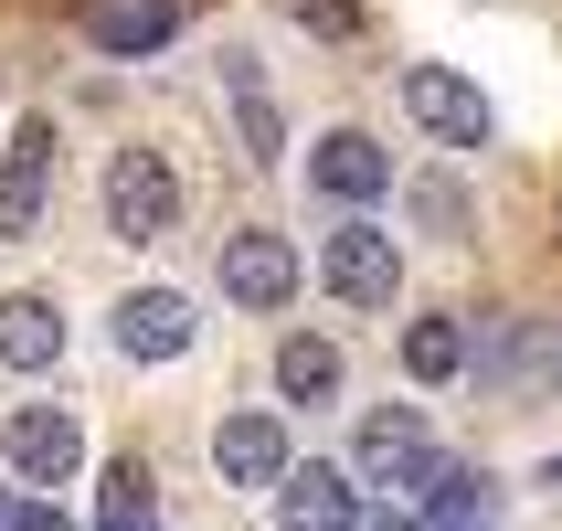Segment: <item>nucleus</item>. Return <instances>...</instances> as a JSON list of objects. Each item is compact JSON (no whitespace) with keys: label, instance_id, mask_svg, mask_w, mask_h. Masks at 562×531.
Here are the masks:
<instances>
[{"label":"nucleus","instance_id":"nucleus-4","mask_svg":"<svg viewBox=\"0 0 562 531\" xmlns=\"http://www.w3.org/2000/svg\"><path fill=\"white\" fill-rule=\"evenodd\" d=\"M106 234L117 245H159L170 223H181V170H170V150H149V139H127V150H106Z\"/></svg>","mask_w":562,"mask_h":531},{"label":"nucleus","instance_id":"nucleus-14","mask_svg":"<svg viewBox=\"0 0 562 531\" xmlns=\"http://www.w3.org/2000/svg\"><path fill=\"white\" fill-rule=\"evenodd\" d=\"M64 362V309L43 287H11L0 298V373H54Z\"/></svg>","mask_w":562,"mask_h":531},{"label":"nucleus","instance_id":"nucleus-20","mask_svg":"<svg viewBox=\"0 0 562 531\" xmlns=\"http://www.w3.org/2000/svg\"><path fill=\"white\" fill-rule=\"evenodd\" d=\"M0 531H64V510L54 500H11V521H0Z\"/></svg>","mask_w":562,"mask_h":531},{"label":"nucleus","instance_id":"nucleus-18","mask_svg":"<svg viewBox=\"0 0 562 531\" xmlns=\"http://www.w3.org/2000/svg\"><path fill=\"white\" fill-rule=\"evenodd\" d=\"M414 213H425V223H436V234H446V245H468V191H457V181H446V170H425V181H414Z\"/></svg>","mask_w":562,"mask_h":531},{"label":"nucleus","instance_id":"nucleus-19","mask_svg":"<svg viewBox=\"0 0 562 531\" xmlns=\"http://www.w3.org/2000/svg\"><path fill=\"white\" fill-rule=\"evenodd\" d=\"M308 43H361V0H286Z\"/></svg>","mask_w":562,"mask_h":531},{"label":"nucleus","instance_id":"nucleus-16","mask_svg":"<svg viewBox=\"0 0 562 531\" xmlns=\"http://www.w3.org/2000/svg\"><path fill=\"white\" fill-rule=\"evenodd\" d=\"M393 351H404V373H414V383H457V373L477 362V341H468V319H457V309L404 319V341H393Z\"/></svg>","mask_w":562,"mask_h":531},{"label":"nucleus","instance_id":"nucleus-6","mask_svg":"<svg viewBox=\"0 0 562 531\" xmlns=\"http://www.w3.org/2000/svg\"><path fill=\"white\" fill-rule=\"evenodd\" d=\"M106 341H117V362H138V373H159V362H191L202 351V309H191V287H127L117 309H106Z\"/></svg>","mask_w":562,"mask_h":531},{"label":"nucleus","instance_id":"nucleus-5","mask_svg":"<svg viewBox=\"0 0 562 531\" xmlns=\"http://www.w3.org/2000/svg\"><path fill=\"white\" fill-rule=\"evenodd\" d=\"M213 287H223L245 319H277V309H297L308 266H297V245H286L277 223H234V234L213 245Z\"/></svg>","mask_w":562,"mask_h":531},{"label":"nucleus","instance_id":"nucleus-21","mask_svg":"<svg viewBox=\"0 0 562 531\" xmlns=\"http://www.w3.org/2000/svg\"><path fill=\"white\" fill-rule=\"evenodd\" d=\"M361 531H425V521H414V510L393 500V510H372V521H361Z\"/></svg>","mask_w":562,"mask_h":531},{"label":"nucleus","instance_id":"nucleus-7","mask_svg":"<svg viewBox=\"0 0 562 531\" xmlns=\"http://www.w3.org/2000/svg\"><path fill=\"white\" fill-rule=\"evenodd\" d=\"M0 457H11L32 489H75L95 446H86V414L75 405H11L0 414Z\"/></svg>","mask_w":562,"mask_h":531},{"label":"nucleus","instance_id":"nucleus-10","mask_svg":"<svg viewBox=\"0 0 562 531\" xmlns=\"http://www.w3.org/2000/svg\"><path fill=\"white\" fill-rule=\"evenodd\" d=\"M308 191L340 202V213H372L382 191H393V150H382L372 128H329V139H308Z\"/></svg>","mask_w":562,"mask_h":531},{"label":"nucleus","instance_id":"nucleus-2","mask_svg":"<svg viewBox=\"0 0 562 531\" xmlns=\"http://www.w3.org/2000/svg\"><path fill=\"white\" fill-rule=\"evenodd\" d=\"M393 96H404V118H414L425 150H488V139H499V107L477 96V75H457V64H436V54H414L404 75H393Z\"/></svg>","mask_w":562,"mask_h":531},{"label":"nucleus","instance_id":"nucleus-23","mask_svg":"<svg viewBox=\"0 0 562 531\" xmlns=\"http://www.w3.org/2000/svg\"><path fill=\"white\" fill-rule=\"evenodd\" d=\"M0 521H11V500H0Z\"/></svg>","mask_w":562,"mask_h":531},{"label":"nucleus","instance_id":"nucleus-3","mask_svg":"<svg viewBox=\"0 0 562 531\" xmlns=\"http://www.w3.org/2000/svg\"><path fill=\"white\" fill-rule=\"evenodd\" d=\"M318 287H329V309H393L404 298V245L372 213H340L318 234Z\"/></svg>","mask_w":562,"mask_h":531},{"label":"nucleus","instance_id":"nucleus-9","mask_svg":"<svg viewBox=\"0 0 562 531\" xmlns=\"http://www.w3.org/2000/svg\"><path fill=\"white\" fill-rule=\"evenodd\" d=\"M43 191H54V118L22 107L11 118V150H0V245H32L43 234Z\"/></svg>","mask_w":562,"mask_h":531},{"label":"nucleus","instance_id":"nucleus-17","mask_svg":"<svg viewBox=\"0 0 562 531\" xmlns=\"http://www.w3.org/2000/svg\"><path fill=\"white\" fill-rule=\"evenodd\" d=\"M95 531H170V521H159V489H149V468H138V457H117V468H106V489H95Z\"/></svg>","mask_w":562,"mask_h":531},{"label":"nucleus","instance_id":"nucleus-11","mask_svg":"<svg viewBox=\"0 0 562 531\" xmlns=\"http://www.w3.org/2000/svg\"><path fill=\"white\" fill-rule=\"evenodd\" d=\"M361 521H372V489H361V468H329V457L286 468V489H277V531H361Z\"/></svg>","mask_w":562,"mask_h":531},{"label":"nucleus","instance_id":"nucleus-22","mask_svg":"<svg viewBox=\"0 0 562 531\" xmlns=\"http://www.w3.org/2000/svg\"><path fill=\"white\" fill-rule=\"evenodd\" d=\"M541 489H562V457H552V468H541Z\"/></svg>","mask_w":562,"mask_h":531},{"label":"nucleus","instance_id":"nucleus-15","mask_svg":"<svg viewBox=\"0 0 562 531\" xmlns=\"http://www.w3.org/2000/svg\"><path fill=\"white\" fill-rule=\"evenodd\" d=\"M223 107H234L245 159H286V118H277V86L255 75V54H223Z\"/></svg>","mask_w":562,"mask_h":531},{"label":"nucleus","instance_id":"nucleus-1","mask_svg":"<svg viewBox=\"0 0 562 531\" xmlns=\"http://www.w3.org/2000/svg\"><path fill=\"white\" fill-rule=\"evenodd\" d=\"M350 468H361V489H382V500H425V478L446 468L436 425H425V405H372L361 425H350Z\"/></svg>","mask_w":562,"mask_h":531},{"label":"nucleus","instance_id":"nucleus-12","mask_svg":"<svg viewBox=\"0 0 562 531\" xmlns=\"http://www.w3.org/2000/svg\"><path fill=\"white\" fill-rule=\"evenodd\" d=\"M75 32H86L95 54L138 64V54H170L181 43V0H75Z\"/></svg>","mask_w":562,"mask_h":531},{"label":"nucleus","instance_id":"nucleus-8","mask_svg":"<svg viewBox=\"0 0 562 531\" xmlns=\"http://www.w3.org/2000/svg\"><path fill=\"white\" fill-rule=\"evenodd\" d=\"M286 468H297L286 457V405H223L213 414V478L223 489H266L277 500Z\"/></svg>","mask_w":562,"mask_h":531},{"label":"nucleus","instance_id":"nucleus-13","mask_svg":"<svg viewBox=\"0 0 562 531\" xmlns=\"http://www.w3.org/2000/svg\"><path fill=\"white\" fill-rule=\"evenodd\" d=\"M340 394H350V351L329 330H286L277 341V405L286 414H329Z\"/></svg>","mask_w":562,"mask_h":531}]
</instances>
